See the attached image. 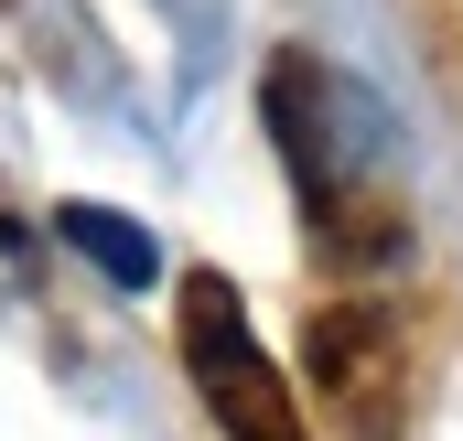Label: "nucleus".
I'll list each match as a JSON object with an SVG mask.
<instances>
[{
	"label": "nucleus",
	"mask_w": 463,
	"mask_h": 441,
	"mask_svg": "<svg viewBox=\"0 0 463 441\" xmlns=\"http://www.w3.org/2000/svg\"><path fill=\"white\" fill-rule=\"evenodd\" d=\"M259 98H269L280 162H291V183H302L313 248H324L335 269L399 258V248H410V205H399V183L377 173V162H388V118H377V98H355L345 76L313 65V54H280Z\"/></svg>",
	"instance_id": "nucleus-1"
},
{
	"label": "nucleus",
	"mask_w": 463,
	"mask_h": 441,
	"mask_svg": "<svg viewBox=\"0 0 463 441\" xmlns=\"http://www.w3.org/2000/svg\"><path fill=\"white\" fill-rule=\"evenodd\" d=\"M184 377H194V399L216 409V431L227 441H313L302 431V399L280 388V366L259 355V333H248V302L227 291V269H184Z\"/></svg>",
	"instance_id": "nucleus-2"
},
{
	"label": "nucleus",
	"mask_w": 463,
	"mask_h": 441,
	"mask_svg": "<svg viewBox=\"0 0 463 441\" xmlns=\"http://www.w3.org/2000/svg\"><path fill=\"white\" fill-rule=\"evenodd\" d=\"M313 388H324V409H335L355 441H399V420H410V344H399V313H388V302H335V313H313Z\"/></svg>",
	"instance_id": "nucleus-3"
},
{
	"label": "nucleus",
	"mask_w": 463,
	"mask_h": 441,
	"mask_svg": "<svg viewBox=\"0 0 463 441\" xmlns=\"http://www.w3.org/2000/svg\"><path fill=\"white\" fill-rule=\"evenodd\" d=\"M54 237H65V248H87V258L109 269L118 291H140V280L162 269V248H151V237H140L129 216H109V205H87V194H76V205H54Z\"/></svg>",
	"instance_id": "nucleus-4"
}]
</instances>
